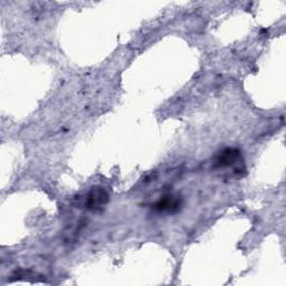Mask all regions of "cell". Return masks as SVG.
Listing matches in <instances>:
<instances>
[{"label": "cell", "instance_id": "cell-1", "mask_svg": "<svg viewBox=\"0 0 286 286\" xmlns=\"http://www.w3.org/2000/svg\"><path fill=\"white\" fill-rule=\"evenodd\" d=\"M240 160L239 151L235 149H226L219 155L217 162L222 167H232Z\"/></svg>", "mask_w": 286, "mask_h": 286}, {"label": "cell", "instance_id": "cell-3", "mask_svg": "<svg viewBox=\"0 0 286 286\" xmlns=\"http://www.w3.org/2000/svg\"><path fill=\"white\" fill-rule=\"evenodd\" d=\"M180 205L179 200L177 199H172V198H164V199H160L159 202L156 204L157 208L160 210H174L178 208V206Z\"/></svg>", "mask_w": 286, "mask_h": 286}, {"label": "cell", "instance_id": "cell-2", "mask_svg": "<svg viewBox=\"0 0 286 286\" xmlns=\"http://www.w3.org/2000/svg\"><path fill=\"white\" fill-rule=\"evenodd\" d=\"M107 199H108V196L104 190L94 189V190H92V192L89 193L86 206L91 209L99 208V207H102L103 205L106 204Z\"/></svg>", "mask_w": 286, "mask_h": 286}]
</instances>
